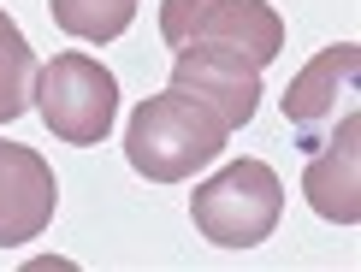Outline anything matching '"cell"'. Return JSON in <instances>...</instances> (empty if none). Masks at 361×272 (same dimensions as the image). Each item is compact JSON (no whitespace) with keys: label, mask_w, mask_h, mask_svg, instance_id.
Segmentation results:
<instances>
[{"label":"cell","mask_w":361,"mask_h":272,"mask_svg":"<svg viewBox=\"0 0 361 272\" xmlns=\"http://www.w3.org/2000/svg\"><path fill=\"white\" fill-rule=\"evenodd\" d=\"M225 130L207 107H195L178 89L148 95L125 125V160L130 172H142L148 184H184L190 172H202L207 160L225 148Z\"/></svg>","instance_id":"6da1fadb"},{"label":"cell","mask_w":361,"mask_h":272,"mask_svg":"<svg viewBox=\"0 0 361 272\" xmlns=\"http://www.w3.org/2000/svg\"><path fill=\"white\" fill-rule=\"evenodd\" d=\"M284 214V184L267 160H231L225 172H214L207 184H195L190 195V219L207 243L219 249H255L273 237V225Z\"/></svg>","instance_id":"7a4b0ae2"},{"label":"cell","mask_w":361,"mask_h":272,"mask_svg":"<svg viewBox=\"0 0 361 272\" xmlns=\"http://www.w3.org/2000/svg\"><path fill=\"white\" fill-rule=\"evenodd\" d=\"M36 113L59 142L71 148H95L113 130L118 113V83L101 59L89 54H54L48 71H36Z\"/></svg>","instance_id":"3957f363"},{"label":"cell","mask_w":361,"mask_h":272,"mask_svg":"<svg viewBox=\"0 0 361 272\" xmlns=\"http://www.w3.org/2000/svg\"><path fill=\"white\" fill-rule=\"evenodd\" d=\"M178 95H190L195 107H207L225 130H243L255 118V101H261V66L231 48V42H184L172 54V83Z\"/></svg>","instance_id":"277c9868"},{"label":"cell","mask_w":361,"mask_h":272,"mask_svg":"<svg viewBox=\"0 0 361 272\" xmlns=\"http://www.w3.org/2000/svg\"><path fill=\"white\" fill-rule=\"evenodd\" d=\"M160 36H166V48L231 42L255 66H273L279 48H284V24L267 0H166L160 6Z\"/></svg>","instance_id":"5b68a950"},{"label":"cell","mask_w":361,"mask_h":272,"mask_svg":"<svg viewBox=\"0 0 361 272\" xmlns=\"http://www.w3.org/2000/svg\"><path fill=\"white\" fill-rule=\"evenodd\" d=\"M355 78H361V48H355V42L320 48L290 78V89H284V118H290V130L302 136V148H314L320 130H332L343 113H355L350 107V101H355Z\"/></svg>","instance_id":"8992f818"},{"label":"cell","mask_w":361,"mask_h":272,"mask_svg":"<svg viewBox=\"0 0 361 272\" xmlns=\"http://www.w3.org/2000/svg\"><path fill=\"white\" fill-rule=\"evenodd\" d=\"M59 207L54 166L24 142H0V249L36 243Z\"/></svg>","instance_id":"52a82bcc"},{"label":"cell","mask_w":361,"mask_h":272,"mask_svg":"<svg viewBox=\"0 0 361 272\" xmlns=\"http://www.w3.org/2000/svg\"><path fill=\"white\" fill-rule=\"evenodd\" d=\"M361 118L343 113L326 142L308 148V172H302V195L314 202V214L332 225H355L361 219Z\"/></svg>","instance_id":"ba28073f"},{"label":"cell","mask_w":361,"mask_h":272,"mask_svg":"<svg viewBox=\"0 0 361 272\" xmlns=\"http://www.w3.org/2000/svg\"><path fill=\"white\" fill-rule=\"evenodd\" d=\"M36 54H30L24 30L0 12V125H12V118L30 113V101H36Z\"/></svg>","instance_id":"9c48e42d"},{"label":"cell","mask_w":361,"mask_h":272,"mask_svg":"<svg viewBox=\"0 0 361 272\" xmlns=\"http://www.w3.org/2000/svg\"><path fill=\"white\" fill-rule=\"evenodd\" d=\"M54 24L66 36H83V42H113L125 36L130 18H137V0H48Z\"/></svg>","instance_id":"30bf717a"}]
</instances>
